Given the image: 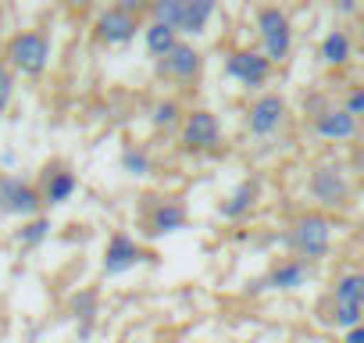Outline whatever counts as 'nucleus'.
Returning a JSON list of instances; mask_svg holds the SVG:
<instances>
[{
	"label": "nucleus",
	"mask_w": 364,
	"mask_h": 343,
	"mask_svg": "<svg viewBox=\"0 0 364 343\" xmlns=\"http://www.w3.org/2000/svg\"><path fill=\"white\" fill-rule=\"evenodd\" d=\"M97 33L107 43H125V40L136 36V15L129 8H107L97 22Z\"/></svg>",
	"instance_id": "nucleus-7"
},
{
	"label": "nucleus",
	"mask_w": 364,
	"mask_h": 343,
	"mask_svg": "<svg viewBox=\"0 0 364 343\" xmlns=\"http://www.w3.org/2000/svg\"><path fill=\"white\" fill-rule=\"evenodd\" d=\"M125 168L132 172V176H143V172H146V157L136 154V150H129V154H125Z\"/></svg>",
	"instance_id": "nucleus-25"
},
{
	"label": "nucleus",
	"mask_w": 364,
	"mask_h": 343,
	"mask_svg": "<svg viewBox=\"0 0 364 343\" xmlns=\"http://www.w3.org/2000/svg\"><path fill=\"white\" fill-rule=\"evenodd\" d=\"M154 15H157V22L161 26H168V29H182V19H186V0H161V4L154 8Z\"/></svg>",
	"instance_id": "nucleus-18"
},
{
	"label": "nucleus",
	"mask_w": 364,
	"mask_h": 343,
	"mask_svg": "<svg viewBox=\"0 0 364 343\" xmlns=\"http://www.w3.org/2000/svg\"><path fill=\"white\" fill-rule=\"evenodd\" d=\"M346 111L357 118V115H364V90H353L350 93V104H346Z\"/></svg>",
	"instance_id": "nucleus-26"
},
{
	"label": "nucleus",
	"mask_w": 364,
	"mask_h": 343,
	"mask_svg": "<svg viewBox=\"0 0 364 343\" xmlns=\"http://www.w3.org/2000/svg\"><path fill=\"white\" fill-rule=\"evenodd\" d=\"M336 304H350V307H364V275L350 272L336 283Z\"/></svg>",
	"instance_id": "nucleus-13"
},
{
	"label": "nucleus",
	"mask_w": 364,
	"mask_h": 343,
	"mask_svg": "<svg viewBox=\"0 0 364 343\" xmlns=\"http://www.w3.org/2000/svg\"><path fill=\"white\" fill-rule=\"evenodd\" d=\"M272 283L279 286V290H296V286H304V265L296 261V265H282L275 275H272Z\"/></svg>",
	"instance_id": "nucleus-22"
},
{
	"label": "nucleus",
	"mask_w": 364,
	"mask_h": 343,
	"mask_svg": "<svg viewBox=\"0 0 364 343\" xmlns=\"http://www.w3.org/2000/svg\"><path fill=\"white\" fill-rule=\"evenodd\" d=\"M11 93H15V72H11L8 65H0V115L8 111V104H11Z\"/></svg>",
	"instance_id": "nucleus-23"
},
{
	"label": "nucleus",
	"mask_w": 364,
	"mask_h": 343,
	"mask_svg": "<svg viewBox=\"0 0 364 343\" xmlns=\"http://www.w3.org/2000/svg\"><path fill=\"white\" fill-rule=\"evenodd\" d=\"M161 72L175 75V79H193L200 72V54L190 43H175V51L168 58H161Z\"/></svg>",
	"instance_id": "nucleus-9"
},
{
	"label": "nucleus",
	"mask_w": 364,
	"mask_h": 343,
	"mask_svg": "<svg viewBox=\"0 0 364 343\" xmlns=\"http://www.w3.org/2000/svg\"><path fill=\"white\" fill-rule=\"evenodd\" d=\"M346 343H364V325L350 329V332H346Z\"/></svg>",
	"instance_id": "nucleus-28"
},
{
	"label": "nucleus",
	"mask_w": 364,
	"mask_h": 343,
	"mask_svg": "<svg viewBox=\"0 0 364 343\" xmlns=\"http://www.w3.org/2000/svg\"><path fill=\"white\" fill-rule=\"evenodd\" d=\"M282 111H286L282 97H279V93H264V97L250 107V132H254V136H268L272 129H279Z\"/></svg>",
	"instance_id": "nucleus-8"
},
{
	"label": "nucleus",
	"mask_w": 364,
	"mask_h": 343,
	"mask_svg": "<svg viewBox=\"0 0 364 343\" xmlns=\"http://www.w3.org/2000/svg\"><path fill=\"white\" fill-rule=\"evenodd\" d=\"M268 72H272V61H268L264 54H257V51H236V54L229 58V75L240 79V83H247V86L264 83Z\"/></svg>",
	"instance_id": "nucleus-6"
},
{
	"label": "nucleus",
	"mask_w": 364,
	"mask_h": 343,
	"mask_svg": "<svg viewBox=\"0 0 364 343\" xmlns=\"http://www.w3.org/2000/svg\"><path fill=\"white\" fill-rule=\"evenodd\" d=\"M311 190L318 201L325 204H339L346 197V179L339 176V168H318L314 172V179H311Z\"/></svg>",
	"instance_id": "nucleus-10"
},
{
	"label": "nucleus",
	"mask_w": 364,
	"mask_h": 343,
	"mask_svg": "<svg viewBox=\"0 0 364 343\" xmlns=\"http://www.w3.org/2000/svg\"><path fill=\"white\" fill-rule=\"evenodd\" d=\"M154 226H157V233H175V229L186 226V211H182L178 204H164V208L157 211Z\"/></svg>",
	"instance_id": "nucleus-20"
},
{
	"label": "nucleus",
	"mask_w": 364,
	"mask_h": 343,
	"mask_svg": "<svg viewBox=\"0 0 364 343\" xmlns=\"http://www.w3.org/2000/svg\"><path fill=\"white\" fill-rule=\"evenodd\" d=\"M175 29H168V26H161V22H154L150 29H146V51L154 54V58H168L171 51H175Z\"/></svg>",
	"instance_id": "nucleus-15"
},
{
	"label": "nucleus",
	"mask_w": 364,
	"mask_h": 343,
	"mask_svg": "<svg viewBox=\"0 0 364 343\" xmlns=\"http://www.w3.org/2000/svg\"><path fill=\"white\" fill-rule=\"evenodd\" d=\"M360 311H364V307H350V304H343V307L336 311V322L346 325V329H357V325H364V322H360Z\"/></svg>",
	"instance_id": "nucleus-24"
},
{
	"label": "nucleus",
	"mask_w": 364,
	"mask_h": 343,
	"mask_svg": "<svg viewBox=\"0 0 364 343\" xmlns=\"http://www.w3.org/2000/svg\"><path fill=\"white\" fill-rule=\"evenodd\" d=\"M215 15V4L211 0H193L186 4V19H182V33H200L208 26V19Z\"/></svg>",
	"instance_id": "nucleus-17"
},
{
	"label": "nucleus",
	"mask_w": 364,
	"mask_h": 343,
	"mask_svg": "<svg viewBox=\"0 0 364 343\" xmlns=\"http://www.w3.org/2000/svg\"><path fill=\"white\" fill-rule=\"evenodd\" d=\"M321 58H325L328 65H343V61L350 58V40H346L343 29H332V33L325 36V43H321Z\"/></svg>",
	"instance_id": "nucleus-16"
},
{
	"label": "nucleus",
	"mask_w": 364,
	"mask_h": 343,
	"mask_svg": "<svg viewBox=\"0 0 364 343\" xmlns=\"http://www.w3.org/2000/svg\"><path fill=\"white\" fill-rule=\"evenodd\" d=\"M328 240H332V226H328V218H321V215H307V218H300V226L293 229V243H296V250H300L304 258H321V254L328 250Z\"/></svg>",
	"instance_id": "nucleus-4"
},
{
	"label": "nucleus",
	"mask_w": 364,
	"mask_h": 343,
	"mask_svg": "<svg viewBox=\"0 0 364 343\" xmlns=\"http://www.w3.org/2000/svg\"><path fill=\"white\" fill-rule=\"evenodd\" d=\"M40 194L22 183L18 176H8V179H0V211L4 215H18V218H33L40 211Z\"/></svg>",
	"instance_id": "nucleus-3"
},
{
	"label": "nucleus",
	"mask_w": 364,
	"mask_h": 343,
	"mask_svg": "<svg viewBox=\"0 0 364 343\" xmlns=\"http://www.w3.org/2000/svg\"><path fill=\"white\" fill-rule=\"evenodd\" d=\"M50 236V218H33L22 233H18V243L22 247H36V243H43Z\"/></svg>",
	"instance_id": "nucleus-21"
},
{
	"label": "nucleus",
	"mask_w": 364,
	"mask_h": 343,
	"mask_svg": "<svg viewBox=\"0 0 364 343\" xmlns=\"http://www.w3.org/2000/svg\"><path fill=\"white\" fill-rule=\"evenodd\" d=\"M250 204H254V183H243V186H236V194L229 197V204H222V215L225 218H240Z\"/></svg>",
	"instance_id": "nucleus-19"
},
{
	"label": "nucleus",
	"mask_w": 364,
	"mask_h": 343,
	"mask_svg": "<svg viewBox=\"0 0 364 343\" xmlns=\"http://www.w3.org/2000/svg\"><path fill=\"white\" fill-rule=\"evenodd\" d=\"M175 115H178V111H175V104H161V107H157V125H171V122H175Z\"/></svg>",
	"instance_id": "nucleus-27"
},
{
	"label": "nucleus",
	"mask_w": 364,
	"mask_h": 343,
	"mask_svg": "<svg viewBox=\"0 0 364 343\" xmlns=\"http://www.w3.org/2000/svg\"><path fill=\"white\" fill-rule=\"evenodd\" d=\"M143 258H146V250L129 233H114L111 243H107V250H104V272L107 275H122V272L136 268Z\"/></svg>",
	"instance_id": "nucleus-5"
},
{
	"label": "nucleus",
	"mask_w": 364,
	"mask_h": 343,
	"mask_svg": "<svg viewBox=\"0 0 364 343\" xmlns=\"http://www.w3.org/2000/svg\"><path fill=\"white\" fill-rule=\"evenodd\" d=\"M186 143L190 147H215L218 143V118L211 111H193L186 122Z\"/></svg>",
	"instance_id": "nucleus-11"
},
{
	"label": "nucleus",
	"mask_w": 364,
	"mask_h": 343,
	"mask_svg": "<svg viewBox=\"0 0 364 343\" xmlns=\"http://www.w3.org/2000/svg\"><path fill=\"white\" fill-rule=\"evenodd\" d=\"M318 132L325 139H350L357 132V118L350 111H325L318 118Z\"/></svg>",
	"instance_id": "nucleus-12"
},
{
	"label": "nucleus",
	"mask_w": 364,
	"mask_h": 343,
	"mask_svg": "<svg viewBox=\"0 0 364 343\" xmlns=\"http://www.w3.org/2000/svg\"><path fill=\"white\" fill-rule=\"evenodd\" d=\"M50 61V40L36 29L29 33H18L11 36L8 43V68L11 72H22V75H40Z\"/></svg>",
	"instance_id": "nucleus-1"
},
{
	"label": "nucleus",
	"mask_w": 364,
	"mask_h": 343,
	"mask_svg": "<svg viewBox=\"0 0 364 343\" xmlns=\"http://www.w3.org/2000/svg\"><path fill=\"white\" fill-rule=\"evenodd\" d=\"M75 186H79V179L72 176V172H54V176H50V183H47V194H43V201H47V204H65V201L75 194Z\"/></svg>",
	"instance_id": "nucleus-14"
},
{
	"label": "nucleus",
	"mask_w": 364,
	"mask_h": 343,
	"mask_svg": "<svg viewBox=\"0 0 364 343\" xmlns=\"http://www.w3.org/2000/svg\"><path fill=\"white\" fill-rule=\"evenodd\" d=\"M257 26H261V40H264L268 61H282V58L289 54V40H293L286 11H279V8H261Z\"/></svg>",
	"instance_id": "nucleus-2"
}]
</instances>
